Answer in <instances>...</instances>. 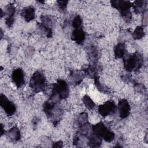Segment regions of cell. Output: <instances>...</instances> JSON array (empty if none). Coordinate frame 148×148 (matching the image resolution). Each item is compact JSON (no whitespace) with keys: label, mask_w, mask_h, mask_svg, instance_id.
Listing matches in <instances>:
<instances>
[{"label":"cell","mask_w":148,"mask_h":148,"mask_svg":"<svg viewBox=\"0 0 148 148\" xmlns=\"http://www.w3.org/2000/svg\"><path fill=\"white\" fill-rule=\"evenodd\" d=\"M69 95V88L67 83L62 80H58L53 86L49 100L57 103L62 99H65Z\"/></svg>","instance_id":"cell-1"},{"label":"cell","mask_w":148,"mask_h":148,"mask_svg":"<svg viewBox=\"0 0 148 148\" xmlns=\"http://www.w3.org/2000/svg\"><path fill=\"white\" fill-rule=\"evenodd\" d=\"M57 103L49 100L45 102L43 106V111L46 116L53 121V123L56 124L60 120L62 114V110L56 105Z\"/></svg>","instance_id":"cell-2"},{"label":"cell","mask_w":148,"mask_h":148,"mask_svg":"<svg viewBox=\"0 0 148 148\" xmlns=\"http://www.w3.org/2000/svg\"><path fill=\"white\" fill-rule=\"evenodd\" d=\"M143 64V58L139 53H135L132 54L125 57L124 60V68L127 71L132 72L138 70Z\"/></svg>","instance_id":"cell-3"},{"label":"cell","mask_w":148,"mask_h":148,"mask_svg":"<svg viewBox=\"0 0 148 148\" xmlns=\"http://www.w3.org/2000/svg\"><path fill=\"white\" fill-rule=\"evenodd\" d=\"M111 6L119 10L121 16L126 21H129L131 18L130 8L132 3L128 1L114 0L110 2Z\"/></svg>","instance_id":"cell-4"},{"label":"cell","mask_w":148,"mask_h":148,"mask_svg":"<svg viewBox=\"0 0 148 148\" xmlns=\"http://www.w3.org/2000/svg\"><path fill=\"white\" fill-rule=\"evenodd\" d=\"M29 86L35 92L43 91L46 87V78L40 71L35 72L30 79Z\"/></svg>","instance_id":"cell-5"},{"label":"cell","mask_w":148,"mask_h":148,"mask_svg":"<svg viewBox=\"0 0 148 148\" xmlns=\"http://www.w3.org/2000/svg\"><path fill=\"white\" fill-rule=\"evenodd\" d=\"M91 130L94 134L103 138L106 142H110L114 139V132L109 130L102 122H99L92 125Z\"/></svg>","instance_id":"cell-6"},{"label":"cell","mask_w":148,"mask_h":148,"mask_svg":"<svg viewBox=\"0 0 148 148\" xmlns=\"http://www.w3.org/2000/svg\"><path fill=\"white\" fill-rule=\"evenodd\" d=\"M117 107L115 103L112 101H108L98 107L99 113L103 117H106L113 114L116 110Z\"/></svg>","instance_id":"cell-7"},{"label":"cell","mask_w":148,"mask_h":148,"mask_svg":"<svg viewBox=\"0 0 148 148\" xmlns=\"http://www.w3.org/2000/svg\"><path fill=\"white\" fill-rule=\"evenodd\" d=\"M0 105L6 114L8 116L13 115L16 112V108L14 104L2 94H1L0 96Z\"/></svg>","instance_id":"cell-8"},{"label":"cell","mask_w":148,"mask_h":148,"mask_svg":"<svg viewBox=\"0 0 148 148\" xmlns=\"http://www.w3.org/2000/svg\"><path fill=\"white\" fill-rule=\"evenodd\" d=\"M117 108L120 117L121 119H125L129 116L130 113V105L125 99H122L119 102Z\"/></svg>","instance_id":"cell-9"},{"label":"cell","mask_w":148,"mask_h":148,"mask_svg":"<svg viewBox=\"0 0 148 148\" xmlns=\"http://www.w3.org/2000/svg\"><path fill=\"white\" fill-rule=\"evenodd\" d=\"M12 79L14 84L17 87H21L24 83V73L22 69L17 68L12 73Z\"/></svg>","instance_id":"cell-10"},{"label":"cell","mask_w":148,"mask_h":148,"mask_svg":"<svg viewBox=\"0 0 148 148\" xmlns=\"http://www.w3.org/2000/svg\"><path fill=\"white\" fill-rule=\"evenodd\" d=\"M86 34L83 29L80 28L74 29L71 35V39L72 40L77 43V44H81L85 39Z\"/></svg>","instance_id":"cell-11"},{"label":"cell","mask_w":148,"mask_h":148,"mask_svg":"<svg viewBox=\"0 0 148 148\" xmlns=\"http://www.w3.org/2000/svg\"><path fill=\"white\" fill-rule=\"evenodd\" d=\"M21 15L27 22H29L34 19L35 16V9L32 6H28L24 8L21 12Z\"/></svg>","instance_id":"cell-12"},{"label":"cell","mask_w":148,"mask_h":148,"mask_svg":"<svg viewBox=\"0 0 148 148\" xmlns=\"http://www.w3.org/2000/svg\"><path fill=\"white\" fill-rule=\"evenodd\" d=\"M114 56L117 58H123L125 57L127 50L125 44L121 42L117 43L114 46Z\"/></svg>","instance_id":"cell-13"},{"label":"cell","mask_w":148,"mask_h":148,"mask_svg":"<svg viewBox=\"0 0 148 148\" xmlns=\"http://www.w3.org/2000/svg\"><path fill=\"white\" fill-rule=\"evenodd\" d=\"M87 143L90 147H99L102 143L101 138L92 132V134L88 135V136Z\"/></svg>","instance_id":"cell-14"},{"label":"cell","mask_w":148,"mask_h":148,"mask_svg":"<svg viewBox=\"0 0 148 148\" xmlns=\"http://www.w3.org/2000/svg\"><path fill=\"white\" fill-rule=\"evenodd\" d=\"M8 137L12 141H18L21 138V134L18 128L14 127L10 129L7 134Z\"/></svg>","instance_id":"cell-15"},{"label":"cell","mask_w":148,"mask_h":148,"mask_svg":"<svg viewBox=\"0 0 148 148\" xmlns=\"http://www.w3.org/2000/svg\"><path fill=\"white\" fill-rule=\"evenodd\" d=\"M134 11L136 13H144L146 6V1H136L132 4Z\"/></svg>","instance_id":"cell-16"},{"label":"cell","mask_w":148,"mask_h":148,"mask_svg":"<svg viewBox=\"0 0 148 148\" xmlns=\"http://www.w3.org/2000/svg\"><path fill=\"white\" fill-rule=\"evenodd\" d=\"M145 35V31L142 27L138 26L132 32V37L135 39H140Z\"/></svg>","instance_id":"cell-17"},{"label":"cell","mask_w":148,"mask_h":148,"mask_svg":"<svg viewBox=\"0 0 148 148\" xmlns=\"http://www.w3.org/2000/svg\"><path fill=\"white\" fill-rule=\"evenodd\" d=\"M82 101L86 108L92 109L95 107V103L88 95H85L82 98Z\"/></svg>","instance_id":"cell-18"},{"label":"cell","mask_w":148,"mask_h":148,"mask_svg":"<svg viewBox=\"0 0 148 148\" xmlns=\"http://www.w3.org/2000/svg\"><path fill=\"white\" fill-rule=\"evenodd\" d=\"M71 80L75 84H79L83 80V75L78 72H72L70 74Z\"/></svg>","instance_id":"cell-19"},{"label":"cell","mask_w":148,"mask_h":148,"mask_svg":"<svg viewBox=\"0 0 148 148\" xmlns=\"http://www.w3.org/2000/svg\"><path fill=\"white\" fill-rule=\"evenodd\" d=\"M84 72L87 75H88L90 77H92L93 79H94L95 77L98 76H97V71L96 70V68L94 66H92V65L88 66L87 68H86L84 69Z\"/></svg>","instance_id":"cell-20"},{"label":"cell","mask_w":148,"mask_h":148,"mask_svg":"<svg viewBox=\"0 0 148 148\" xmlns=\"http://www.w3.org/2000/svg\"><path fill=\"white\" fill-rule=\"evenodd\" d=\"M82 18L79 15L75 16L72 21V25L74 29H77V28H82Z\"/></svg>","instance_id":"cell-21"},{"label":"cell","mask_w":148,"mask_h":148,"mask_svg":"<svg viewBox=\"0 0 148 148\" xmlns=\"http://www.w3.org/2000/svg\"><path fill=\"white\" fill-rule=\"evenodd\" d=\"M77 123L79 126L88 123V116L87 113L83 112L79 115L77 117Z\"/></svg>","instance_id":"cell-22"},{"label":"cell","mask_w":148,"mask_h":148,"mask_svg":"<svg viewBox=\"0 0 148 148\" xmlns=\"http://www.w3.org/2000/svg\"><path fill=\"white\" fill-rule=\"evenodd\" d=\"M15 7L13 4H8L5 9V13L8 14V17H13L15 13Z\"/></svg>","instance_id":"cell-23"},{"label":"cell","mask_w":148,"mask_h":148,"mask_svg":"<svg viewBox=\"0 0 148 148\" xmlns=\"http://www.w3.org/2000/svg\"><path fill=\"white\" fill-rule=\"evenodd\" d=\"M68 2L66 1H57L58 5L59 6V9L62 11H64L66 8Z\"/></svg>","instance_id":"cell-24"},{"label":"cell","mask_w":148,"mask_h":148,"mask_svg":"<svg viewBox=\"0 0 148 148\" xmlns=\"http://www.w3.org/2000/svg\"><path fill=\"white\" fill-rule=\"evenodd\" d=\"M14 22V18L13 17H8L5 20V23L6 25L9 27H11Z\"/></svg>","instance_id":"cell-25"},{"label":"cell","mask_w":148,"mask_h":148,"mask_svg":"<svg viewBox=\"0 0 148 148\" xmlns=\"http://www.w3.org/2000/svg\"><path fill=\"white\" fill-rule=\"evenodd\" d=\"M53 147H62V142L61 141H58L54 143H53Z\"/></svg>","instance_id":"cell-26"},{"label":"cell","mask_w":148,"mask_h":148,"mask_svg":"<svg viewBox=\"0 0 148 148\" xmlns=\"http://www.w3.org/2000/svg\"><path fill=\"white\" fill-rule=\"evenodd\" d=\"M4 132H3V125L2 124H1V135H2L3 134Z\"/></svg>","instance_id":"cell-27"}]
</instances>
